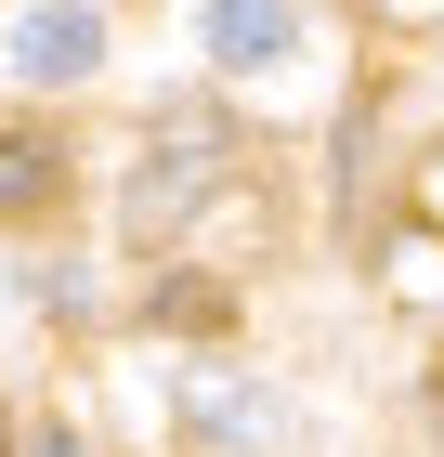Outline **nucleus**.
Returning <instances> with one entry per match:
<instances>
[{"instance_id": "1", "label": "nucleus", "mask_w": 444, "mask_h": 457, "mask_svg": "<svg viewBox=\"0 0 444 457\" xmlns=\"http://www.w3.org/2000/svg\"><path fill=\"white\" fill-rule=\"evenodd\" d=\"M183 431H197L209 457H274L288 445V405H274L262 379H236V366H183Z\"/></svg>"}, {"instance_id": "2", "label": "nucleus", "mask_w": 444, "mask_h": 457, "mask_svg": "<svg viewBox=\"0 0 444 457\" xmlns=\"http://www.w3.org/2000/svg\"><path fill=\"white\" fill-rule=\"evenodd\" d=\"M197 183H209V131L183 118V131H171V157H144V183H131V236H171V222L197 210Z\"/></svg>"}, {"instance_id": "3", "label": "nucleus", "mask_w": 444, "mask_h": 457, "mask_svg": "<svg viewBox=\"0 0 444 457\" xmlns=\"http://www.w3.org/2000/svg\"><path fill=\"white\" fill-rule=\"evenodd\" d=\"M13 66L27 79H92L105 66V13H79V0L66 13H27V27H13Z\"/></svg>"}, {"instance_id": "4", "label": "nucleus", "mask_w": 444, "mask_h": 457, "mask_svg": "<svg viewBox=\"0 0 444 457\" xmlns=\"http://www.w3.org/2000/svg\"><path fill=\"white\" fill-rule=\"evenodd\" d=\"M66 196V144L53 131H0V222H39Z\"/></svg>"}, {"instance_id": "5", "label": "nucleus", "mask_w": 444, "mask_h": 457, "mask_svg": "<svg viewBox=\"0 0 444 457\" xmlns=\"http://www.w3.org/2000/svg\"><path fill=\"white\" fill-rule=\"evenodd\" d=\"M301 39V13H274V0H209V53L222 66H274Z\"/></svg>"}, {"instance_id": "6", "label": "nucleus", "mask_w": 444, "mask_h": 457, "mask_svg": "<svg viewBox=\"0 0 444 457\" xmlns=\"http://www.w3.org/2000/svg\"><path fill=\"white\" fill-rule=\"evenodd\" d=\"M27 457H79V431H39V445H27Z\"/></svg>"}, {"instance_id": "7", "label": "nucleus", "mask_w": 444, "mask_h": 457, "mask_svg": "<svg viewBox=\"0 0 444 457\" xmlns=\"http://www.w3.org/2000/svg\"><path fill=\"white\" fill-rule=\"evenodd\" d=\"M0 457H13V419H0Z\"/></svg>"}]
</instances>
